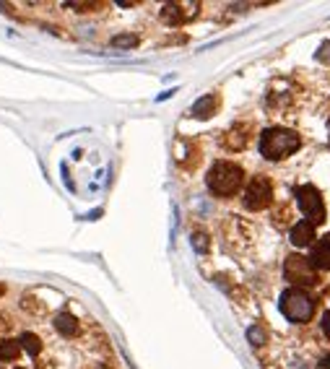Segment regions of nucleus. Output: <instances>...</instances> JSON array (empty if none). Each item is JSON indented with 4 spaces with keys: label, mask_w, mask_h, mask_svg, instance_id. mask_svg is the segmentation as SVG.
<instances>
[{
    "label": "nucleus",
    "mask_w": 330,
    "mask_h": 369,
    "mask_svg": "<svg viewBox=\"0 0 330 369\" xmlns=\"http://www.w3.org/2000/svg\"><path fill=\"white\" fill-rule=\"evenodd\" d=\"M205 184L213 196L219 198H232L242 190L245 184V172L242 167L235 162H216L208 169V177H205Z\"/></svg>",
    "instance_id": "1"
},
{
    "label": "nucleus",
    "mask_w": 330,
    "mask_h": 369,
    "mask_svg": "<svg viewBox=\"0 0 330 369\" xmlns=\"http://www.w3.org/2000/svg\"><path fill=\"white\" fill-rule=\"evenodd\" d=\"M302 146V138L299 133L288 131V128H268L263 135H260V153L266 156L268 162H281L291 153L299 151Z\"/></svg>",
    "instance_id": "2"
},
{
    "label": "nucleus",
    "mask_w": 330,
    "mask_h": 369,
    "mask_svg": "<svg viewBox=\"0 0 330 369\" xmlns=\"http://www.w3.org/2000/svg\"><path fill=\"white\" fill-rule=\"evenodd\" d=\"M278 307H281L284 317H288L291 323H309L315 315V299L304 289H297V286L281 294Z\"/></svg>",
    "instance_id": "3"
},
{
    "label": "nucleus",
    "mask_w": 330,
    "mask_h": 369,
    "mask_svg": "<svg viewBox=\"0 0 330 369\" xmlns=\"http://www.w3.org/2000/svg\"><path fill=\"white\" fill-rule=\"evenodd\" d=\"M284 276L291 283H297V289L302 286H315L318 283V268L312 265L309 258L304 255H288L286 265H284Z\"/></svg>",
    "instance_id": "4"
},
{
    "label": "nucleus",
    "mask_w": 330,
    "mask_h": 369,
    "mask_svg": "<svg viewBox=\"0 0 330 369\" xmlns=\"http://www.w3.org/2000/svg\"><path fill=\"white\" fill-rule=\"evenodd\" d=\"M245 208L247 211H263V208L271 206V200H273V182L263 177V174H257L250 180V184L245 187Z\"/></svg>",
    "instance_id": "5"
},
{
    "label": "nucleus",
    "mask_w": 330,
    "mask_h": 369,
    "mask_svg": "<svg viewBox=\"0 0 330 369\" xmlns=\"http://www.w3.org/2000/svg\"><path fill=\"white\" fill-rule=\"evenodd\" d=\"M297 203L302 208V214L307 216V221L312 224H322L325 221V203H322V196L315 184H302L297 187Z\"/></svg>",
    "instance_id": "6"
},
{
    "label": "nucleus",
    "mask_w": 330,
    "mask_h": 369,
    "mask_svg": "<svg viewBox=\"0 0 330 369\" xmlns=\"http://www.w3.org/2000/svg\"><path fill=\"white\" fill-rule=\"evenodd\" d=\"M309 261H312V265H315L318 271H330V234H325V237H320L318 242H315Z\"/></svg>",
    "instance_id": "7"
},
{
    "label": "nucleus",
    "mask_w": 330,
    "mask_h": 369,
    "mask_svg": "<svg viewBox=\"0 0 330 369\" xmlns=\"http://www.w3.org/2000/svg\"><path fill=\"white\" fill-rule=\"evenodd\" d=\"M250 125H235V128H229V131L224 133V146L229 149V151H242L247 143H250Z\"/></svg>",
    "instance_id": "8"
},
{
    "label": "nucleus",
    "mask_w": 330,
    "mask_h": 369,
    "mask_svg": "<svg viewBox=\"0 0 330 369\" xmlns=\"http://www.w3.org/2000/svg\"><path fill=\"white\" fill-rule=\"evenodd\" d=\"M291 245L294 247H307V245H312L315 242V224L312 221H299V224H294L291 227Z\"/></svg>",
    "instance_id": "9"
},
{
    "label": "nucleus",
    "mask_w": 330,
    "mask_h": 369,
    "mask_svg": "<svg viewBox=\"0 0 330 369\" xmlns=\"http://www.w3.org/2000/svg\"><path fill=\"white\" fill-rule=\"evenodd\" d=\"M187 6H182V3H167L164 8H161V19L167 23H172V26H177V23L187 21V16H190V11H185Z\"/></svg>",
    "instance_id": "10"
},
{
    "label": "nucleus",
    "mask_w": 330,
    "mask_h": 369,
    "mask_svg": "<svg viewBox=\"0 0 330 369\" xmlns=\"http://www.w3.org/2000/svg\"><path fill=\"white\" fill-rule=\"evenodd\" d=\"M216 107H219V97L208 94V97L198 99V102L192 104L190 115H192V117H198V120H208L213 115V109H216Z\"/></svg>",
    "instance_id": "11"
},
{
    "label": "nucleus",
    "mask_w": 330,
    "mask_h": 369,
    "mask_svg": "<svg viewBox=\"0 0 330 369\" xmlns=\"http://www.w3.org/2000/svg\"><path fill=\"white\" fill-rule=\"evenodd\" d=\"M55 328L63 333V336H75L78 333V320H75L73 315H57L55 317Z\"/></svg>",
    "instance_id": "12"
},
{
    "label": "nucleus",
    "mask_w": 330,
    "mask_h": 369,
    "mask_svg": "<svg viewBox=\"0 0 330 369\" xmlns=\"http://www.w3.org/2000/svg\"><path fill=\"white\" fill-rule=\"evenodd\" d=\"M21 357V343L19 341H3L0 343V361H16Z\"/></svg>",
    "instance_id": "13"
},
{
    "label": "nucleus",
    "mask_w": 330,
    "mask_h": 369,
    "mask_svg": "<svg viewBox=\"0 0 330 369\" xmlns=\"http://www.w3.org/2000/svg\"><path fill=\"white\" fill-rule=\"evenodd\" d=\"M21 348H26L32 357H37V354L42 351V343H39V338L34 336V333H26V336L21 338Z\"/></svg>",
    "instance_id": "14"
},
{
    "label": "nucleus",
    "mask_w": 330,
    "mask_h": 369,
    "mask_svg": "<svg viewBox=\"0 0 330 369\" xmlns=\"http://www.w3.org/2000/svg\"><path fill=\"white\" fill-rule=\"evenodd\" d=\"M192 245H195L198 252H208V237H205L203 231H195V234H192Z\"/></svg>",
    "instance_id": "15"
},
{
    "label": "nucleus",
    "mask_w": 330,
    "mask_h": 369,
    "mask_svg": "<svg viewBox=\"0 0 330 369\" xmlns=\"http://www.w3.org/2000/svg\"><path fill=\"white\" fill-rule=\"evenodd\" d=\"M247 336H250V341H253L255 346H260V343L266 341V333H263V328H250V333H247Z\"/></svg>",
    "instance_id": "16"
},
{
    "label": "nucleus",
    "mask_w": 330,
    "mask_h": 369,
    "mask_svg": "<svg viewBox=\"0 0 330 369\" xmlns=\"http://www.w3.org/2000/svg\"><path fill=\"white\" fill-rule=\"evenodd\" d=\"M112 44H115V47H133V44H136V37H115Z\"/></svg>",
    "instance_id": "17"
},
{
    "label": "nucleus",
    "mask_w": 330,
    "mask_h": 369,
    "mask_svg": "<svg viewBox=\"0 0 330 369\" xmlns=\"http://www.w3.org/2000/svg\"><path fill=\"white\" fill-rule=\"evenodd\" d=\"M318 57L322 60V63H330V42L322 44V50L318 53Z\"/></svg>",
    "instance_id": "18"
},
{
    "label": "nucleus",
    "mask_w": 330,
    "mask_h": 369,
    "mask_svg": "<svg viewBox=\"0 0 330 369\" xmlns=\"http://www.w3.org/2000/svg\"><path fill=\"white\" fill-rule=\"evenodd\" d=\"M322 333H325V338L330 341V312L322 315Z\"/></svg>",
    "instance_id": "19"
}]
</instances>
